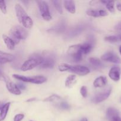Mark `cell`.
I'll return each instance as SVG.
<instances>
[{
	"label": "cell",
	"mask_w": 121,
	"mask_h": 121,
	"mask_svg": "<svg viewBox=\"0 0 121 121\" xmlns=\"http://www.w3.org/2000/svg\"><path fill=\"white\" fill-rule=\"evenodd\" d=\"M17 17L19 22L26 28H31L33 26V22L32 19L27 15L26 12L20 4H17L15 6Z\"/></svg>",
	"instance_id": "6da1fadb"
},
{
	"label": "cell",
	"mask_w": 121,
	"mask_h": 121,
	"mask_svg": "<svg viewBox=\"0 0 121 121\" xmlns=\"http://www.w3.org/2000/svg\"><path fill=\"white\" fill-rule=\"evenodd\" d=\"M58 69L60 72L68 71L79 76H85L90 73L89 69L85 66H79V65L72 66L66 63L60 64L58 66Z\"/></svg>",
	"instance_id": "7a4b0ae2"
},
{
	"label": "cell",
	"mask_w": 121,
	"mask_h": 121,
	"mask_svg": "<svg viewBox=\"0 0 121 121\" xmlns=\"http://www.w3.org/2000/svg\"><path fill=\"white\" fill-rule=\"evenodd\" d=\"M9 35L15 44H18L21 40H24L27 38V32L25 28L21 26H16L10 30Z\"/></svg>",
	"instance_id": "3957f363"
},
{
	"label": "cell",
	"mask_w": 121,
	"mask_h": 121,
	"mask_svg": "<svg viewBox=\"0 0 121 121\" xmlns=\"http://www.w3.org/2000/svg\"><path fill=\"white\" fill-rule=\"evenodd\" d=\"M41 63V54H34L23 64L21 67V70L24 72L30 70L37 66H40Z\"/></svg>",
	"instance_id": "277c9868"
},
{
	"label": "cell",
	"mask_w": 121,
	"mask_h": 121,
	"mask_svg": "<svg viewBox=\"0 0 121 121\" xmlns=\"http://www.w3.org/2000/svg\"><path fill=\"white\" fill-rule=\"evenodd\" d=\"M42 63L39 67L42 69L53 68L55 65V57L54 54L50 52L42 53Z\"/></svg>",
	"instance_id": "5b68a950"
},
{
	"label": "cell",
	"mask_w": 121,
	"mask_h": 121,
	"mask_svg": "<svg viewBox=\"0 0 121 121\" xmlns=\"http://www.w3.org/2000/svg\"><path fill=\"white\" fill-rule=\"evenodd\" d=\"M13 78L17 80L24 82L32 83L34 84H42L46 81L47 79L43 76H24L14 74L13 75Z\"/></svg>",
	"instance_id": "8992f818"
},
{
	"label": "cell",
	"mask_w": 121,
	"mask_h": 121,
	"mask_svg": "<svg viewBox=\"0 0 121 121\" xmlns=\"http://www.w3.org/2000/svg\"><path fill=\"white\" fill-rule=\"evenodd\" d=\"M68 54L73 59L74 61H76V62L81 61L83 59V55L81 44L73 45L70 46L68 50Z\"/></svg>",
	"instance_id": "52a82bcc"
},
{
	"label": "cell",
	"mask_w": 121,
	"mask_h": 121,
	"mask_svg": "<svg viewBox=\"0 0 121 121\" xmlns=\"http://www.w3.org/2000/svg\"><path fill=\"white\" fill-rule=\"evenodd\" d=\"M37 3L38 4L42 17L46 21H50L52 20V15L50 13L47 4L43 1H37Z\"/></svg>",
	"instance_id": "ba28073f"
},
{
	"label": "cell",
	"mask_w": 121,
	"mask_h": 121,
	"mask_svg": "<svg viewBox=\"0 0 121 121\" xmlns=\"http://www.w3.org/2000/svg\"><path fill=\"white\" fill-rule=\"evenodd\" d=\"M3 79L4 80L5 82L6 83V87L7 90L10 92L11 93L15 95H20L21 93V90L19 88L17 85L13 83L8 77L6 76H4Z\"/></svg>",
	"instance_id": "9c48e42d"
},
{
	"label": "cell",
	"mask_w": 121,
	"mask_h": 121,
	"mask_svg": "<svg viewBox=\"0 0 121 121\" xmlns=\"http://www.w3.org/2000/svg\"><path fill=\"white\" fill-rule=\"evenodd\" d=\"M111 87H108V88H107L106 89H105L103 92L96 95L92 98V100H92L93 102L95 103V104H98V103L102 102L104 101V100H105L106 99H107L109 98L110 93H111Z\"/></svg>",
	"instance_id": "30bf717a"
},
{
	"label": "cell",
	"mask_w": 121,
	"mask_h": 121,
	"mask_svg": "<svg viewBox=\"0 0 121 121\" xmlns=\"http://www.w3.org/2000/svg\"><path fill=\"white\" fill-rule=\"evenodd\" d=\"M102 60L113 63L116 64L121 63V59L113 52H107L102 56Z\"/></svg>",
	"instance_id": "8fae6325"
},
{
	"label": "cell",
	"mask_w": 121,
	"mask_h": 121,
	"mask_svg": "<svg viewBox=\"0 0 121 121\" xmlns=\"http://www.w3.org/2000/svg\"><path fill=\"white\" fill-rule=\"evenodd\" d=\"M120 75H121V69L118 67H112L109 72V78L115 82L119 80Z\"/></svg>",
	"instance_id": "7c38bea8"
},
{
	"label": "cell",
	"mask_w": 121,
	"mask_h": 121,
	"mask_svg": "<svg viewBox=\"0 0 121 121\" xmlns=\"http://www.w3.org/2000/svg\"><path fill=\"white\" fill-rule=\"evenodd\" d=\"M14 56L9 53L0 51V64H5L11 62L14 60Z\"/></svg>",
	"instance_id": "4fadbf2b"
},
{
	"label": "cell",
	"mask_w": 121,
	"mask_h": 121,
	"mask_svg": "<svg viewBox=\"0 0 121 121\" xmlns=\"http://www.w3.org/2000/svg\"><path fill=\"white\" fill-rule=\"evenodd\" d=\"M87 14L89 16L93 17H104L108 15V13L104 9H100V10H94V9H88L87 11Z\"/></svg>",
	"instance_id": "5bb4252c"
},
{
	"label": "cell",
	"mask_w": 121,
	"mask_h": 121,
	"mask_svg": "<svg viewBox=\"0 0 121 121\" xmlns=\"http://www.w3.org/2000/svg\"><path fill=\"white\" fill-rule=\"evenodd\" d=\"M64 7L65 9L71 14H74L75 13V5L74 1H64Z\"/></svg>",
	"instance_id": "9a60e30c"
},
{
	"label": "cell",
	"mask_w": 121,
	"mask_h": 121,
	"mask_svg": "<svg viewBox=\"0 0 121 121\" xmlns=\"http://www.w3.org/2000/svg\"><path fill=\"white\" fill-rule=\"evenodd\" d=\"M2 39H3L4 41L5 44L8 49L11 50H13L14 49L15 44L14 41L9 37L7 36L5 34H3L2 35Z\"/></svg>",
	"instance_id": "2e32d148"
},
{
	"label": "cell",
	"mask_w": 121,
	"mask_h": 121,
	"mask_svg": "<svg viewBox=\"0 0 121 121\" xmlns=\"http://www.w3.org/2000/svg\"><path fill=\"white\" fill-rule=\"evenodd\" d=\"M107 84V79L104 76H100L96 78L94 81L93 85L95 87H101Z\"/></svg>",
	"instance_id": "e0dca14e"
},
{
	"label": "cell",
	"mask_w": 121,
	"mask_h": 121,
	"mask_svg": "<svg viewBox=\"0 0 121 121\" xmlns=\"http://www.w3.org/2000/svg\"><path fill=\"white\" fill-rule=\"evenodd\" d=\"M9 106H10V102H8L4 104L1 108V110L0 111V121H3L5 119L8 110H9Z\"/></svg>",
	"instance_id": "ac0fdd59"
},
{
	"label": "cell",
	"mask_w": 121,
	"mask_h": 121,
	"mask_svg": "<svg viewBox=\"0 0 121 121\" xmlns=\"http://www.w3.org/2000/svg\"><path fill=\"white\" fill-rule=\"evenodd\" d=\"M106 116L107 119L109 121H110L114 117L119 116V112L116 109L113 108H109L107 110Z\"/></svg>",
	"instance_id": "d6986e66"
},
{
	"label": "cell",
	"mask_w": 121,
	"mask_h": 121,
	"mask_svg": "<svg viewBox=\"0 0 121 121\" xmlns=\"http://www.w3.org/2000/svg\"><path fill=\"white\" fill-rule=\"evenodd\" d=\"M76 79H77V77L74 74L68 76V78H66V80H65V86L68 87H72L76 83Z\"/></svg>",
	"instance_id": "ffe728a7"
},
{
	"label": "cell",
	"mask_w": 121,
	"mask_h": 121,
	"mask_svg": "<svg viewBox=\"0 0 121 121\" xmlns=\"http://www.w3.org/2000/svg\"><path fill=\"white\" fill-rule=\"evenodd\" d=\"M89 61L93 66L96 69H100L103 67V65L102 61L97 58L91 57L89 59Z\"/></svg>",
	"instance_id": "44dd1931"
},
{
	"label": "cell",
	"mask_w": 121,
	"mask_h": 121,
	"mask_svg": "<svg viewBox=\"0 0 121 121\" xmlns=\"http://www.w3.org/2000/svg\"><path fill=\"white\" fill-rule=\"evenodd\" d=\"M65 28V22H64V21L62 20V21H60V22H59V23L55 27V28H53L52 30H53L54 31L56 32V33H61L64 31Z\"/></svg>",
	"instance_id": "7402d4cb"
},
{
	"label": "cell",
	"mask_w": 121,
	"mask_h": 121,
	"mask_svg": "<svg viewBox=\"0 0 121 121\" xmlns=\"http://www.w3.org/2000/svg\"><path fill=\"white\" fill-rule=\"evenodd\" d=\"M60 99V97L59 96L57 95H52L50 96L47 97V98L43 100L44 102H52L57 101Z\"/></svg>",
	"instance_id": "603a6c76"
},
{
	"label": "cell",
	"mask_w": 121,
	"mask_h": 121,
	"mask_svg": "<svg viewBox=\"0 0 121 121\" xmlns=\"http://www.w3.org/2000/svg\"><path fill=\"white\" fill-rule=\"evenodd\" d=\"M52 2L53 3V5H54L56 9V10L58 11V13L59 14H62L63 13L62 8L61 6V2H60V1H53Z\"/></svg>",
	"instance_id": "cb8c5ba5"
},
{
	"label": "cell",
	"mask_w": 121,
	"mask_h": 121,
	"mask_svg": "<svg viewBox=\"0 0 121 121\" xmlns=\"http://www.w3.org/2000/svg\"><path fill=\"white\" fill-rule=\"evenodd\" d=\"M83 29H84L83 27H81V26L78 27H75V28H73L72 31L70 33H69V34H70V35H72V36H74V35H76L77 34H80L81 32L83 30Z\"/></svg>",
	"instance_id": "d4e9b609"
},
{
	"label": "cell",
	"mask_w": 121,
	"mask_h": 121,
	"mask_svg": "<svg viewBox=\"0 0 121 121\" xmlns=\"http://www.w3.org/2000/svg\"><path fill=\"white\" fill-rule=\"evenodd\" d=\"M106 7L107 9L111 13H113L115 11V8H114V1H108L107 3L106 4Z\"/></svg>",
	"instance_id": "484cf974"
},
{
	"label": "cell",
	"mask_w": 121,
	"mask_h": 121,
	"mask_svg": "<svg viewBox=\"0 0 121 121\" xmlns=\"http://www.w3.org/2000/svg\"><path fill=\"white\" fill-rule=\"evenodd\" d=\"M104 39H105L106 41H109V42L110 43L117 42L119 40L118 37H117L116 36H114V35H110V36L106 37Z\"/></svg>",
	"instance_id": "4316f807"
},
{
	"label": "cell",
	"mask_w": 121,
	"mask_h": 121,
	"mask_svg": "<svg viewBox=\"0 0 121 121\" xmlns=\"http://www.w3.org/2000/svg\"><path fill=\"white\" fill-rule=\"evenodd\" d=\"M0 9L3 14L7 13V5L4 1H0Z\"/></svg>",
	"instance_id": "83f0119b"
},
{
	"label": "cell",
	"mask_w": 121,
	"mask_h": 121,
	"mask_svg": "<svg viewBox=\"0 0 121 121\" xmlns=\"http://www.w3.org/2000/svg\"><path fill=\"white\" fill-rule=\"evenodd\" d=\"M80 93L82 96L84 97V98H86L87 96V89L85 86H83L81 87Z\"/></svg>",
	"instance_id": "f1b7e54d"
},
{
	"label": "cell",
	"mask_w": 121,
	"mask_h": 121,
	"mask_svg": "<svg viewBox=\"0 0 121 121\" xmlns=\"http://www.w3.org/2000/svg\"><path fill=\"white\" fill-rule=\"evenodd\" d=\"M24 117V115L21 113L16 115L14 118V121H21L23 119Z\"/></svg>",
	"instance_id": "f546056e"
},
{
	"label": "cell",
	"mask_w": 121,
	"mask_h": 121,
	"mask_svg": "<svg viewBox=\"0 0 121 121\" xmlns=\"http://www.w3.org/2000/svg\"><path fill=\"white\" fill-rule=\"evenodd\" d=\"M60 106L62 109H68L70 108V105H68V104L66 102H62L61 104H60Z\"/></svg>",
	"instance_id": "4dcf8cb0"
},
{
	"label": "cell",
	"mask_w": 121,
	"mask_h": 121,
	"mask_svg": "<svg viewBox=\"0 0 121 121\" xmlns=\"http://www.w3.org/2000/svg\"><path fill=\"white\" fill-rule=\"evenodd\" d=\"M17 86L20 90H24L26 89V86L24 85H23V84L19 83L17 84Z\"/></svg>",
	"instance_id": "1f68e13d"
},
{
	"label": "cell",
	"mask_w": 121,
	"mask_h": 121,
	"mask_svg": "<svg viewBox=\"0 0 121 121\" xmlns=\"http://www.w3.org/2000/svg\"><path fill=\"white\" fill-rule=\"evenodd\" d=\"M110 121H121V118L119 116H116L113 118Z\"/></svg>",
	"instance_id": "d6a6232c"
},
{
	"label": "cell",
	"mask_w": 121,
	"mask_h": 121,
	"mask_svg": "<svg viewBox=\"0 0 121 121\" xmlns=\"http://www.w3.org/2000/svg\"><path fill=\"white\" fill-rule=\"evenodd\" d=\"M116 8L119 11H121V4H117L116 5Z\"/></svg>",
	"instance_id": "836d02e7"
},
{
	"label": "cell",
	"mask_w": 121,
	"mask_h": 121,
	"mask_svg": "<svg viewBox=\"0 0 121 121\" xmlns=\"http://www.w3.org/2000/svg\"><path fill=\"white\" fill-rule=\"evenodd\" d=\"M116 29L117 30H121V22L119 23L117 26H116Z\"/></svg>",
	"instance_id": "e575fe53"
},
{
	"label": "cell",
	"mask_w": 121,
	"mask_h": 121,
	"mask_svg": "<svg viewBox=\"0 0 121 121\" xmlns=\"http://www.w3.org/2000/svg\"><path fill=\"white\" fill-rule=\"evenodd\" d=\"M4 76V74L2 72H1V71H0V78H2V79H3Z\"/></svg>",
	"instance_id": "d590c367"
},
{
	"label": "cell",
	"mask_w": 121,
	"mask_h": 121,
	"mask_svg": "<svg viewBox=\"0 0 121 121\" xmlns=\"http://www.w3.org/2000/svg\"><path fill=\"white\" fill-rule=\"evenodd\" d=\"M35 100V99L34 98H33V99H29L28 100H27V102H30V101H33V100Z\"/></svg>",
	"instance_id": "8d00e7d4"
},
{
	"label": "cell",
	"mask_w": 121,
	"mask_h": 121,
	"mask_svg": "<svg viewBox=\"0 0 121 121\" xmlns=\"http://www.w3.org/2000/svg\"><path fill=\"white\" fill-rule=\"evenodd\" d=\"M81 121H88L87 119V118H83V119L81 120Z\"/></svg>",
	"instance_id": "74e56055"
},
{
	"label": "cell",
	"mask_w": 121,
	"mask_h": 121,
	"mask_svg": "<svg viewBox=\"0 0 121 121\" xmlns=\"http://www.w3.org/2000/svg\"><path fill=\"white\" fill-rule=\"evenodd\" d=\"M119 52H120V53H121V46L119 47Z\"/></svg>",
	"instance_id": "f35d334b"
},
{
	"label": "cell",
	"mask_w": 121,
	"mask_h": 121,
	"mask_svg": "<svg viewBox=\"0 0 121 121\" xmlns=\"http://www.w3.org/2000/svg\"><path fill=\"white\" fill-rule=\"evenodd\" d=\"M118 39H120V40H121V35H119V38H118Z\"/></svg>",
	"instance_id": "ab89813d"
},
{
	"label": "cell",
	"mask_w": 121,
	"mask_h": 121,
	"mask_svg": "<svg viewBox=\"0 0 121 121\" xmlns=\"http://www.w3.org/2000/svg\"><path fill=\"white\" fill-rule=\"evenodd\" d=\"M1 108L0 107V111H1Z\"/></svg>",
	"instance_id": "60d3db41"
},
{
	"label": "cell",
	"mask_w": 121,
	"mask_h": 121,
	"mask_svg": "<svg viewBox=\"0 0 121 121\" xmlns=\"http://www.w3.org/2000/svg\"></svg>",
	"instance_id": "b9f144b4"
},
{
	"label": "cell",
	"mask_w": 121,
	"mask_h": 121,
	"mask_svg": "<svg viewBox=\"0 0 121 121\" xmlns=\"http://www.w3.org/2000/svg\"></svg>",
	"instance_id": "7bdbcfd3"
}]
</instances>
